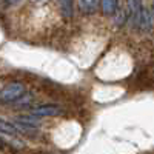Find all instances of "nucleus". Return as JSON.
<instances>
[{"instance_id":"6","label":"nucleus","mask_w":154,"mask_h":154,"mask_svg":"<svg viewBox=\"0 0 154 154\" xmlns=\"http://www.w3.org/2000/svg\"><path fill=\"white\" fill-rule=\"evenodd\" d=\"M60 6V14L65 19H72L74 16V3L72 0H57Z\"/></svg>"},{"instance_id":"10","label":"nucleus","mask_w":154,"mask_h":154,"mask_svg":"<svg viewBox=\"0 0 154 154\" xmlns=\"http://www.w3.org/2000/svg\"><path fill=\"white\" fill-rule=\"evenodd\" d=\"M32 2H46V0H32Z\"/></svg>"},{"instance_id":"7","label":"nucleus","mask_w":154,"mask_h":154,"mask_svg":"<svg viewBox=\"0 0 154 154\" xmlns=\"http://www.w3.org/2000/svg\"><path fill=\"white\" fill-rule=\"evenodd\" d=\"M17 120L23 122V123H28V125H32V126H37V125H40V117L35 114H22L17 117Z\"/></svg>"},{"instance_id":"4","label":"nucleus","mask_w":154,"mask_h":154,"mask_svg":"<svg viewBox=\"0 0 154 154\" xmlns=\"http://www.w3.org/2000/svg\"><path fill=\"white\" fill-rule=\"evenodd\" d=\"M119 2L117 0H100V9L105 16H114L117 12Z\"/></svg>"},{"instance_id":"3","label":"nucleus","mask_w":154,"mask_h":154,"mask_svg":"<svg viewBox=\"0 0 154 154\" xmlns=\"http://www.w3.org/2000/svg\"><path fill=\"white\" fill-rule=\"evenodd\" d=\"M62 112V108L54 103H46V105H38L32 109V114L38 116V117H53V116H59Z\"/></svg>"},{"instance_id":"5","label":"nucleus","mask_w":154,"mask_h":154,"mask_svg":"<svg viewBox=\"0 0 154 154\" xmlns=\"http://www.w3.org/2000/svg\"><path fill=\"white\" fill-rule=\"evenodd\" d=\"M100 5V0H79V8L83 14H94Z\"/></svg>"},{"instance_id":"11","label":"nucleus","mask_w":154,"mask_h":154,"mask_svg":"<svg viewBox=\"0 0 154 154\" xmlns=\"http://www.w3.org/2000/svg\"><path fill=\"white\" fill-rule=\"evenodd\" d=\"M152 11H154V3H152Z\"/></svg>"},{"instance_id":"1","label":"nucleus","mask_w":154,"mask_h":154,"mask_svg":"<svg viewBox=\"0 0 154 154\" xmlns=\"http://www.w3.org/2000/svg\"><path fill=\"white\" fill-rule=\"evenodd\" d=\"M25 91H26V88H25L23 83L11 82V83H8L2 88L0 100H2V103H14V102H17L22 96H25Z\"/></svg>"},{"instance_id":"2","label":"nucleus","mask_w":154,"mask_h":154,"mask_svg":"<svg viewBox=\"0 0 154 154\" xmlns=\"http://www.w3.org/2000/svg\"><path fill=\"white\" fill-rule=\"evenodd\" d=\"M126 17L128 22H131L133 26H140L143 17V6L142 0H126Z\"/></svg>"},{"instance_id":"9","label":"nucleus","mask_w":154,"mask_h":154,"mask_svg":"<svg viewBox=\"0 0 154 154\" xmlns=\"http://www.w3.org/2000/svg\"><path fill=\"white\" fill-rule=\"evenodd\" d=\"M22 0H3V3H6V5H9V6H12V5H17V3H20Z\"/></svg>"},{"instance_id":"8","label":"nucleus","mask_w":154,"mask_h":154,"mask_svg":"<svg viewBox=\"0 0 154 154\" xmlns=\"http://www.w3.org/2000/svg\"><path fill=\"white\" fill-rule=\"evenodd\" d=\"M31 100H32V96H31V94H25V96H22L17 102H14V105H17V106H26Z\"/></svg>"}]
</instances>
